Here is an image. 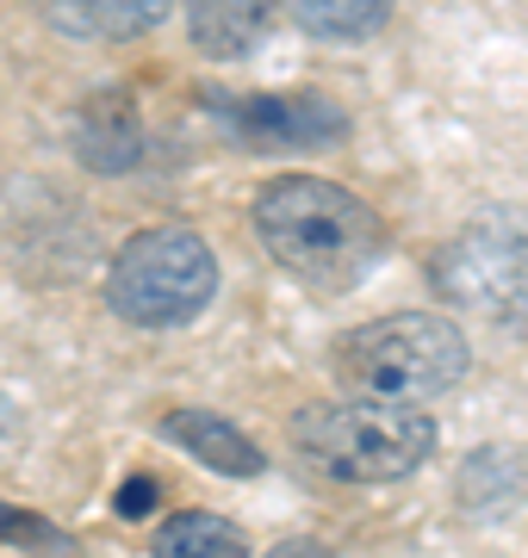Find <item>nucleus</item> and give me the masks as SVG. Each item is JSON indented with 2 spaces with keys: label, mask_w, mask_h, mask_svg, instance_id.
<instances>
[{
  "label": "nucleus",
  "mask_w": 528,
  "mask_h": 558,
  "mask_svg": "<svg viewBox=\"0 0 528 558\" xmlns=\"http://www.w3.org/2000/svg\"><path fill=\"white\" fill-rule=\"evenodd\" d=\"M218 292V255L200 230L156 223L124 242L106 267V304L137 329H181Z\"/></svg>",
  "instance_id": "obj_4"
},
{
  "label": "nucleus",
  "mask_w": 528,
  "mask_h": 558,
  "mask_svg": "<svg viewBox=\"0 0 528 558\" xmlns=\"http://www.w3.org/2000/svg\"><path fill=\"white\" fill-rule=\"evenodd\" d=\"M181 7H187L193 50H205V57H218V62L249 57L267 38L274 13H280V0H181Z\"/></svg>",
  "instance_id": "obj_9"
},
{
  "label": "nucleus",
  "mask_w": 528,
  "mask_h": 558,
  "mask_svg": "<svg viewBox=\"0 0 528 558\" xmlns=\"http://www.w3.org/2000/svg\"><path fill=\"white\" fill-rule=\"evenodd\" d=\"M156 558H249V539L237 521L212 515V509H181L149 534Z\"/></svg>",
  "instance_id": "obj_11"
},
{
  "label": "nucleus",
  "mask_w": 528,
  "mask_h": 558,
  "mask_svg": "<svg viewBox=\"0 0 528 558\" xmlns=\"http://www.w3.org/2000/svg\"><path fill=\"white\" fill-rule=\"evenodd\" d=\"M50 32L62 38H82V44H124L143 38L168 20L175 0H38Z\"/></svg>",
  "instance_id": "obj_8"
},
{
  "label": "nucleus",
  "mask_w": 528,
  "mask_h": 558,
  "mask_svg": "<svg viewBox=\"0 0 528 558\" xmlns=\"http://www.w3.org/2000/svg\"><path fill=\"white\" fill-rule=\"evenodd\" d=\"M112 509H119L124 521H143L149 509H156V478H131L119 490V502H112Z\"/></svg>",
  "instance_id": "obj_14"
},
{
  "label": "nucleus",
  "mask_w": 528,
  "mask_h": 558,
  "mask_svg": "<svg viewBox=\"0 0 528 558\" xmlns=\"http://www.w3.org/2000/svg\"><path fill=\"white\" fill-rule=\"evenodd\" d=\"M224 112V131L267 156H311L348 137V112L329 94H243V100H212Z\"/></svg>",
  "instance_id": "obj_6"
},
{
  "label": "nucleus",
  "mask_w": 528,
  "mask_h": 558,
  "mask_svg": "<svg viewBox=\"0 0 528 558\" xmlns=\"http://www.w3.org/2000/svg\"><path fill=\"white\" fill-rule=\"evenodd\" d=\"M435 286L454 311L528 336V230L516 223H472L435 255Z\"/></svg>",
  "instance_id": "obj_5"
},
{
  "label": "nucleus",
  "mask_w": 528,
  "mask_h": 558,
  "mask_svg": "<svg viewBox=\"0 0 528 558\" xmlns=\"http://www.w3.org/2000/svg\"><path fill=\"white\" fill-rule=\"evenodd\" d=\"M292 447L336 484H386L429 459L435 422L417 403L336 398V403H305L292 416Z\"/></svg>",
  "instance_id": "obj_3"
},
{
  "label": "nucleus",
  "mask_w": 528,
  "mask_h": 558,
  "mask_svg": "<svg viewBox=\"0 0 528 558\" xmlns=\"http://www.w3.org/2000/svg\"><path fill=\"white\" fill-rule=\"evenodd\" d=\"M292 20L324 44H367L392 20V0H286Z\"/></svg>",
  "instance_id": "obj_12"
},
{
  "label": "nucleus",
  "mask_w": 528,
  "mask_h": 558,
  "mask_svg": "<svg viewBox=\"0 0 528 558\" xmlns=\"http://www.w3.org/2000/svg\"><path fill=\"white\" fill-rule=\"evenodd\" d=\"M267 558H336L329 546H317V539H286V546H274Z\"/></svg>",
  "instance_id": "obj_15"
},
{
  "label": "nucleus",
  "mask_w": 528,
  "mask_h": 558,
  "mask_svg": "<svg viewBox=\"0 0 528 558\" xmlns=\"http://www.w3.org/2000/svg\"><path fill=\"white\" fill-rule=\"evenodd\" d=\"M0 539H25V546H38V553H62V558L75 553V539L57 534L44 515H25V509H7V502H0Z\"/></svg>",
  "instance_id": "obj_13"
},
{
  "label": "nucleus",
  "mask_w": 528,
  "mask_h": 558,
  "mask_svg": "<svg viewBox=\"0 0 528 558\" xmlns=\"http://www.w3.org/2000/svg\"><path fill=\"white\" fill-rule=\"evenodd\" d=\"M163 435L175 440V447H187V453L200 459V465H212L218 478H255L267 459L262 447L237 428V422L212 416V410H168L163 416Z\"/></svg>",
  "instance_id": "obj_10"
},
{
  "label": "nucleus",
  "mask_w": 528,
  "mask_h": 558,
  "mask_svg": "<svg viewBox=\"0 0 528 558\" xmlns=\"http://www.w3.org/2000/svg\"><path fill=\"white\" fill-rule=\"evenodd\" d=\"M255 236L286 274L311 286L317 299L355 292L380 255H386V223L380 211L317 174H280L255 193Z\"/></svg>",
  "instance_id": "obj_1"
},
{
  "label": "nucleus",
  "mask_w": 528,
  "mask_h": 558,
  "mask_svg": "<svg viewBox=\"0 0 528 558\" xmlns=\"http://www.w3.org/2000/svg\"><path fill=\"white\" fill-rule=\"evenodd\" d=\"M75 156L94 168V174H131L143 156V119L137 100L124 87H106L94 100H82V119H75Z\"/></svg>",
  "instance_id": "obj_7"
},
{
  "label": "nucleus",
  "mask_w": 528,
  "mask_h": 558,
  "mask_svg": "<svg viewBox=\"0 0 528 558\" xmlns=\"http://www.w3.org/2000/svg\"><path fill=\"white\" fill-rule=\"evenodd\" d=\"M472 348L454 317L435 311H398L373 317L336 341V379L348 398H392V403H423L442 398L467 379Z\"/></svg>",
  "instance_id": "obj_2"
}]
</instances>
